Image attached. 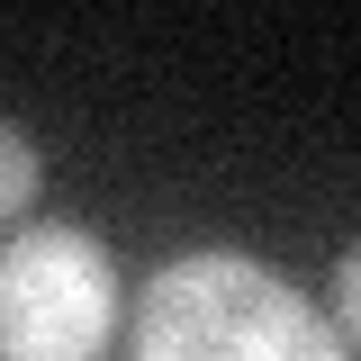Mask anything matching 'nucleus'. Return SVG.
<instances>
[{
	"instance_id": "f03ea898",
	"label": "nucleus",
	"mask_w": 361,
	"mask_h": 361,
	"mask_svg": "<svg viewBox=\"0 0 361 361\" xmlns=\"http://www.w3.org/2000/svg\"><path fill=\"white\" fill-rule=\"evenodd\" d=\"M118 325V271L73 226L0 244V361H90Z\"/></svg>"
},
{
	"instance_id": "7ed1b4c3",
	"label": "nucleus",
	"mask_w": 361,
	"mask_h": 361,
	"mask_svg": "<svg viewBox=\"0 0 361 361\" xmlns=\"http://www.w3.org/2000/svg\"><path fill=\"white\" fill-rule=\"evenodd\" d=\"M27 199H37V145L18 127H0V217H18Z\"/></svg>"
},
{
	"instance_id": "20e7f679",
	"label": "nucleus",
	"mask_w": 361,
	"mask_h": 361,
	"mask_svg": "<svg viewBox=\"0 0 361 361\" xmlns=\"http://www.w3.org/2000/svg\"><path fill=\"white\" fill-rule=\"evenodd\" d=\"M334 316H343V334L361 343V244L343 253V271H334Z\"/></svg>"
},
{
	"instance_id": "f257e3e1",
	"label": "nucleus",
	"mask_w": 361,
	"mask_h": 361,
	"mask_svg": "<svg viewBox=\"0 0 361 361\" xmlns=\"http://www.w3.org/2000/svg\"><path fill=\"white\" fill-rule=\"evenodd\" d=\"M135 361H343L325 316L244 253H190L135 307Z\"/></svg>"
}]
</instances>
